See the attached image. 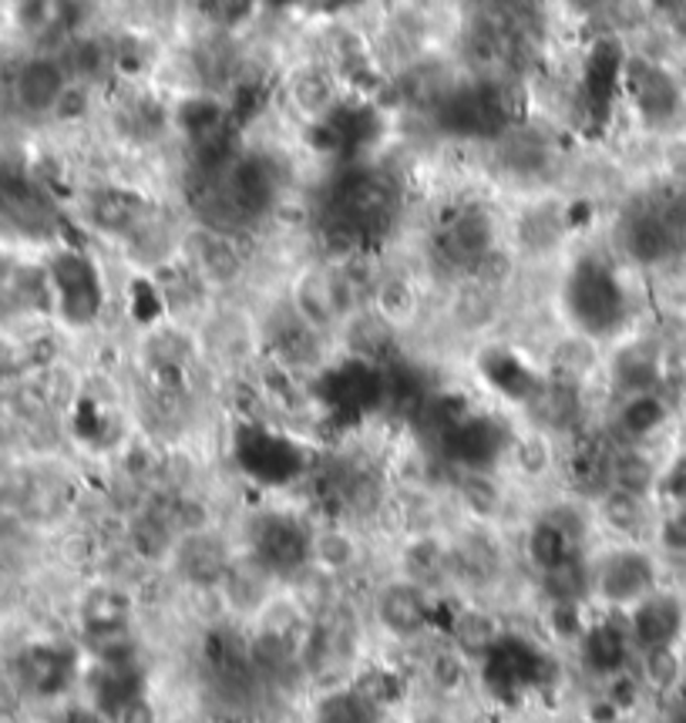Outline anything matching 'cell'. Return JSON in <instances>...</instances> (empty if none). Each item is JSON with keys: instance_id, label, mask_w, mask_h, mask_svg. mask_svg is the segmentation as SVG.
<instances>
[{"instance_id": "13", "label": "cell", "mask_w": 686, "mask_h": 723, "mask_svg": "<svg viewBox=\"0 0 686 723\" xmlns=\"http://www.w3.org/2000/svg\"><path fill=\"white\" fill-rule=\"evenodd\" d=\"M320 723H374L371 700H367L363 693L330 697L320 710Z\"/></svg>"}, {"instance_id": "9", "label": "cell", "mask_w": 686, "mask_h": 723, "mask_svg": "<svg viewBox=\"0 0 686 723\" xmlns=\"http://www.w3.org/2000/svg\"><path fill=\"white\" fill-rule=\"evenodd\" d=\"M378 620L397 636H417L431 620L428 592L414 579H394L378 596Z\"/></svg>"}, {"instance_id": "12", "label": "cell", "mask_w": 686, "mask_h": 723, "mask_svg": "<svg viewBox=\"0 0 686 723\" xmlns=\"http://www.w3.org/2000/svg\"><path fill=\"white\" fill-rule=\"evenodd\" d=\"M374 313L387 323V326H401L407 320H414L417 313V297L404 280H387L378 287L374 293Z\"/></svg>"}, {"instance_id": "7", "label": "cell", "mask_w": 686, "mask_h": 723, "mask_svg": "<svg viewBox=\"0 0 686 723\" xmlns=\"http://www.w3.org/2000/svg\"><path fill=\"white\" fill-rule=\"evenodd\" d=\"M438 253L454 269L479 272L495 256V222L482 209H461L441 226Z\"/></svg>"}, {"instance_id": "11", "label": "cell", "mask_w": 686, "mask_h": 723, "mask_svg": "<svg viewBox=\"0 0 686 723\" xmlns=\"http://www.w3.org/2000/svg\"><path fill=\"white\" fill-rule=\"evenodd\" d=\"M290 101H293V108L300 111L303 119L320 122V119L334 115V108H337V88H334L330 75L316 71V68H306V71H300V75L293 78V85H290Z\"/></svg>"}, {"instance_id": "6", "label": "cell", "mask_w": 686, "mask_h": 723, "mask_svg": "<svg viewBox=\"0 0 686 723\" xmlns=\"http://www.w3.org/2000/svg\"><path fill=\"white\" fill-rule=\"evenodd\" d=\"M310 542L313 532H306L290 515H267L252 532V559L256 569L267 576H286L310 563Z\"/></svg>"}, {"instance_id": "8", "label": "cell", "mask_w": 686, "mask_h": 723, "mask_svg": "<svg viewBox=\"0 0 686 723\" xmlns=\"http://www.w3.org/2000/svg\"><path fill=\"white\" fill-rule=\"evenodd\" d=\"M71 85L65 58L55 54H37V58L24 62L14 75V101L24 115H55L58 101L65 98Z\"/></svg>"}, {"instance_id": "1", "label": "cell", "mask_w": 686, "mask_h": 723, "mask_svg": "<svg viewBox=\"0 0 686 723\" xmlns=\"http://www.w3.org/2000/svg\"><path fill=\"white\" fill-rule=\"evenodd\" d=\"M663 586V555L640 538H619L589 563V596L609 613H629Z\"/></svg>"}, {"instance_id": "4", "label": "cell", "mask_w": 686, "mask_h": 723, "mask_svg": "<svg viewBox=\"0 0 686 723\" xmlns=\"http://www.w3.org/2000/svg\"><path fill=\"white\" fill-rule=\"evenodd\" d=\"M622 623H626L632 649L640 656L676 649L686 633V599L676 589L660 586L653 596H646L643 602L632 605L629 613H622Z\"/></svg>"}, {"instance_id": "5", "label": "cell", "mask_w": 686, "mask_h": 723, "mask_svg": "<svg viewBox=\"0 0 686 723\" xmlns=\"http://www.w3.org/2000/svg\"><path fill=\"white\" fill-rule=\"evenodd\" d=\"M50 290L58 297V310L68 323H91L101 313L104 290L98 280V269L81 253H65L50 266Z\"/></svg>"}, {"instance_id": "3", "label": "cell", "mask_w": 686, "mask_h": 723, "mask_svg": "<svg viewBox=\"0 0 686 723\" xmlns=\"http://www.w3.org/2000/svg\"><path fill=\"white\" fill-rule=\"evenodd\" d=\"M290 310L316 333H327L340 323H347L350 316H357V300H353V287L347 276L310 266L303 269L293 290H290Z\"/></svg>"}, {"instance_id": "2", "label": "cell", "mask_w": 686, "mask_h": 723, "mask_svg": "<svg viewBox=\"0 0 686 723\" xmlns=\"http://www.w3.org/2000/svg\"><path fill=\"white\" fill-rule=\"evenodd\" d=\"M565 310L569 320L589 337L612 333L622 320V290L612 269L596 259L578 263L565 280Z\"/></svg>"}, {"instance_id": "10", "label": "cell", "mask_w": 686, "mask_h": 723, "mask_svg": "<svg viewBox=\"0 0 686 723\" xmlns=\"http://www.w3.org/2000/svg\"><path fill=\"white\" fill-rule=\"evenodd\" d=\"M236 236H229V233H220V230H209V226H202L195 236H192V266H195V272L202 276L205 283H213V287H226V283H233L236 276H239V269H243V259H239V249H236V243H233Z\"/></svg>"}]
</instances>
